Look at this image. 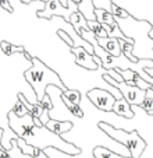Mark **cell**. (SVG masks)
<instances>
[{"label": "cell", "mask_w": 153, "mask_h": 158, "mask_svg": "<svg viewBox=\"0 0 153 158\" xmlns=\"http://www.w3.org/2000/svg\"><path fill=\"white\" fill-rule=\"evenodd\" d=\"M78 11V7L73 0H68V6L64 7L60 0H49L45 3V9L39 10L36 13L39 18H46V20H52L53 17H63L64 21L70 23V18L74 13Z\"/></svg>", "instance_id": "3"}, {"label": "cell", "mask_w": 153, "mask_h": 158, "mask_svg": "<svg viewBox=\"0 0 153 158\" xmlns=\"http://www.w3.org/2000/svg\"><path fill=\"white\" fill-rule=\"evenodd\" d=\"M45 127H46L47 130H50L52 133L63 136L64 133L70 131L71 129L74 127V123L68 122V120H65V122H60V120H56V119H50L49 122L45 125Z\"/></svg>", "instance_id": "11"}, {"label": "cell", "mask_w": 153, "mask_h": 158, "mask_svg": "<svg viewBox=\"0 0 153 158\" xmlns=\"http://www.w3.org/2000/svg\"><path fill=\"white\" fill-rule=\"evenodd\" d=\"M103 78L107 84H110L112 87H114L116 89H118V91L123 94V98L125 99L131 106H141L143 99L146 98V91L138 88V87L128 85L125 81H124V83H118V81H116L114 78L110 77L107 73L103 74Z\"/></svg>", "instance_id": "4"}, {"label": "cell", "mask_w": 153, "mask_h": 158, "mask_svg": "<svg viewBox=\"0 0 153 158\" xmlns=\"http://www.w3.org/2000/svg\"><path fill=\"white\" fill-rule=\"evenodd\" d=\"M0 48H2V51H3L4 55H7V56H13L14 53H18V52H25V49L22 48V46H15V45L10 44V42L7 41H2L0 42Z\"/></svg>", "instance_id": "17"}, {"label": "cell", "mask_w": 153, "mask_h": 158, "mask_svg": "<svg viewBox=\"0 0 153 158\" xmlns=\"http://www.w3.org/2000/svg\"><path fill=\"white\" fill-rule=\"evenodd\" d=\"M11 150H9V155H10V158H33V157H31V155H25V154H22L21 152V150L18 148V144H17V141H15V139L14 140H11Z\"/></svg>", "instance_id": "22"}, {"label": "cell", "mask_w": 153, "mask_h": 158, "mask_svg": "<svg viewBox=\"0 0 153 158\" xmlns=\"http://www.w3.org/2000/svg\"><path fill=\"white\" fill-rule=\"evenodd\" d=\"M11 110L14 112L15 115H17L18 118H22V116H25V115L28 114V109L25 108V105H24L22 102L20 101V99H18V101L14 104V106H13V109H11Z\"/></svg>", "instance_id": "24"}, {"label": "cell", "mask_w": 153, "mask_h": 158, "mask_svg": "<svg viewBox=\"0 0 153 158\" xmlns=\"http://www.w3.org/2000/svg\"><path fill=\"white\" fill-rule=\"evenodd\" d=\"M97 44H99L107 53L112 55V56L118 57L123 55L117 38H110V36H107V38H97Z\"/></svg>", "instance_id": "10"}, {"label": "cell", "mask_w": 153, "mask_h": 158, "mask_svg": "<svg viewBox=\"0 0 153 158\" xmlns=\"http://www.w3.org/2000/svg\"><path fill=\"white\" fill-rule=\"evenodd\" d=\"M71 53L74 55V59H75V63L81 67L86 70H96L99 69V66L95 63L93 60V55H91L85 48L80 46V48H70Z\"/></svg>", "instance_id": "7"}, {"label": "cell", "mask_w": 153, "mask_h": 158, "mask_svg": "<svg viewBox=\"0 0 153 158\" xmlns=\"http://www.w3.org/2000/svg\"><path fill=\"white\" fill-rule=\"evenodd\" d=\"M112 14L114 15V18H120V20H125V18H128L131 15L127 10L121 9V7H118L117 4H114V3H113V6H112Z\"/></svg>", "instance_id": "23"}, {"label": "cell", "mask_w": 153, "mask_h": 158, "mask_svg": "<svg viewBox=\"0 0 153 158\" xmlns=\"http://www.w3.org/2000/svg\"><path fill=\"white\" fill-rule=\"evenodd\" d=\"M18 99H20L24 105H25V108L28 109V114H29L33 119H39V120H41L42 115L45 114V109L42 108L41 104H31V102L28 101V99L25 98V97H24L21 93H18Z\"/></svg>", "instance_id": "13"}, {"label": "cell", "mask_w": 153, "mask_h": 158, "mask_svg": "<svg viewBox=\"0 0 153 158\" xmlns=\"http://www.w3.org/2000/svg\"><path fill=\"white\" fill-rule=\"evenodd\" d=\"M93 2L95 9H103L112 13V6H113V0H92Z\"/></svg>", "instance_id": "25"}, {"label": "cell", "mask_w": 153, "mask_h": 158, "mask_svg": "<svg viewBox=\"0 0 153 158\" xmlns=\"http://www.w3.org/2000/svg\"><path fill=\"white\" fill-rule=\"evenodd\" d=\"M118 44H120V48H121V52H123L124 56H127L128 59L131 60V62L136 63L138 62V57L134 56L132 51H134V44H130V42H127V41H123V39H118Z\"/></svg>", "instance_id": "16"}, {"label": "cell", "mask_w": 153, "mask_h": 158, "mask_svg": "<svg viewBox=\"0 0 153 158\" xmlns=\"http://www.w3.org/2000/svg\"><path fill=\"white\" fill-rule=\"evenodd\" d=\"M88 99L102 112H113V106L116 104V97L112 93L102 88H93L88 91Z\"/></svg>", "instance_id": "5"}, {"label": "cell", "mask_w": 153, "mask_h": 158, "mask_svg": "<svg viewBox=\"0 0 153 158\" xmlns=\"http://www.w3.org/2000/svg\"><path fill=\"white\" fill-rule=\"evenodd\" d=\"M61 94H63V97H65L70 102H73V104H75V105H80L81 93L78 89H65L64 93H61Z\"/></svg>", "instance_id": "21"}, {"label": "cell", "mask_w": 153, "mask_h": 158, "mask_svg": "<svg viewBox=\"0 0 153 158\" xmlns=\"http://www.w3.org/2000/svg\"><path fill=\"white\" fill-rule=\"evenodd\" d=\"M113 112L117 114L118 116H123V118H127V119H131L134 116V110H132V106H131L128 102L125 101L124 98L121 99H117L113 106Z\"/></svg>", "instance_id": "12"}, {"label": "cell", "mask_w": 153, "mask_h": 158, "mask_svg": "<svg viewBox=\"0 0 153 158\" xmlns=\"http://www.w3.org/2000/svg\"><path fill=\"white\" fill-rule=\"evenodd\" d=\"M21 3H24V4H29L31 2H33V0H20Z\"/></svg>", "instance_id": "33"}, {"label": "cell", "mask_w": 153, "mask_h": 158, "mask_svg": "<svg viewBox=\"0 0 153 158\" xmlns=\"http://www.w3.org/2000/svg\"><path fill=\"white\" fill-rule=\"evenodd\" d=\"M15 141H17L18 148L21 150V152H22V154L31 155V157H35L36 147H33V146H31V144H28L22 137H17V139H15Z\"/></svg>", "instance_id": "19"}, {"label": "cell", "mask_w": 153, "mask_h": 158, "mask_svg": "<svg viewBox=\"0 0 153 158\" xmlns=\"http://www.w3.org/2000/svg\"><path fill=\"white\" fill-rule=\"evenodd\" d=\"M93 157L95 158H131V157H123L118 152L109 150L103 146H96L93 150Z\"/></svg>", "instance_id": "15"}, {"label": "cell", "mask_w": 153, "mask_h": 158, "mask_svg": "<svg viewBox=\"0 0 153 158\" xmlns=\"http://www.w3.org/2000/svg\"><path fill=\"white\" fill-rule=\"evenodd\" d=\"M3 133H4V129L0 127V143H2V139H3Z\"/></svg>", "instance_id": "32"}, {"label": "cell", "mask_w": 153, "mask_h": 158, "mask_svg": "<svg viewBox=\"0 0 153 158\" xmlns=\"http://www.w3.org/2000/svg\"><path fill=\"white\" fill-rule=\"evenodd\" d=\"M78 7V11L85 17L86 21H96V15H95V6L92 0H73ZM60 3L64 7L68 6V0H60Z\"/></svg>", "instance_id": "9"}, {"label": "cell", "mask_w": 153, "mask_h": 158, "mask_svg": "<svg viewBox=\"0 0 153 158\" xmlns=\"http://www.w3.org/2000/svg\"><path fill=\"white\" fill-rule=\"evenodd\" d=\"M39 104H41V105H42V108H43V109L46 110V112H49V114L52 112V109H53V102H52V98H50V97L47 95V94L45 95V98L42 99V101L39 102Z\"/></svg>", "instance_id": "28"}, {"label": "cell", "mask_w": 153, "mask_h": 158, "mask_svg": "<svg viewBox=\"0 0 153 158\" xmlns=\"http://www.w3.org/2000/svg\"><path fill=\"white\" fill-rule=\"evenodd\" d=\"M63 93V91H61ZM61 99L64 101V104H65V106L68 108V110H70L71 114L74 115V116H76V118H84V110L80 108V105H75V104H73V102H70L65 97H63V94H61Z\"/></svg>", "instance_id": "20"}, {"label": "cell", "mask_w": 153, "mask_h": 158, "mask_svg": "<svg viewBox=\"0 0 153 158\" xmlns=\"http://www.w3.org/2000/svg\"><path fill=\"white\" fill-rule=\"evenodd\" d=\"M106 73H107V74H109V76H110V77H112V78H114L116 81H118V83H124V78H123V76H121L120 73H118V72H117V70H116V69L107 70Z\"/></svg>", "instance_id": "29"}, {"label": "cell", "mask_w": 153, "mask_h": 158, "mask_svg": "<svg viewBox=\"0 0 153 158\" xmlns=\"http://www.w3.org/2000/svg\"><path fill=\"white\" fill-rule=\"evenodd\" d=\"M147 35H149V38L153 41V25H152V28H150V31H149V34H147Z\"/></svg>", "instance_id": "31"}, {"label": "cell", "mask_w": 153, "mask_h": 158, "mask_svg": "<svg viewBox=\"0 0 153 158\" xmlns=\"http://www.w3.org/2000/svg\"><path fill=\"white\" fill-rule=\"evenodd\" d=\"M139 108H141L142 110H145V112H147V114H150V112L153 110V98L146 95V98L143 99V102L141 104Z\"/></svg>", "instance_id": "26"}, {"label": "cell", "mask_w": 153, "mask_h": 158, "mask_svg": "<svg viewBox=\"0 0 153 158\" xmlns=\"http://www.w3.org/2000/svg\"><path fill=\"white\" fill-rule=\"evenodd\" d=\"M97 127L100 130H103L104 133L112 137L114 141H117L118 144H123L131 154V158H139L141 154L143 152L146 143L145 140L138 134V131H125L123 129H117L114 126L109 125L106 122H100L97 125Z\"/></svg>", "instance_id": "2"}, {"label": "cell", "mask_w": 153, "mask_h": 158, "mask_svg": "<svg viewBox=\"0 0 153 158\" xmlns=\"http://www.w3.org/2000/svg\"><path fill=\"white\" fill-rule=\"evenodd\" d=\"M0 6H2V9H4L6 11H9V13H13V11H14L9 0H0Z\"/></svg>", "instance_id": "30"}, {"label": "cell", "mask_w": 153, "mask_h": 158, "mask_svg": "<svg viewBox=\"0 0 153 158\" xmlns=\"http://www.w3.org/2000/svg\"><path fill=\"white\" fill-rule=\"evenodd\" d=\"M116 70H117V72L123 76L124 81H125L128 85L138 87V88L143 89V91H147V89L152 88V84L146 83V81L142 78V76L138 74V73L132 72V70H118V69H116Z\"/></svg>", "instance_id": "8"}, {"label": "cell", "mask_w": 153, "mask_h": 158, "mask_svg": "<svg viewBox=\"0 0 153 158\" xmlns=\"http://www.w3.org/2000/svg\"><path fill=\"white\" fill-rule=\"evenodd\" d=\"M32 67L24 73V77L27 80V83H29V85L32 87V89L35 91L36 95V102H41L46 95V88L49 85H54L57 88H60L64 93L65 89H68L67 87L63 84V80L60 78V76L57 74L54 70H52L50 67H47L41 59L32 56Z\"/></svg>", "instance_id": "1"}, {"label": "cell", "mask_w": 153, "mask_h": 158, "mask_svg": "<svg viewBox=\"0 0 153 158\" xmlns=\"http://www.w3.org/2000/svg\"><path fill=\"white\" fill-rule=\"evenodd\" d=\"M149 115H152V116H153V110H152V112H150V114Z\"/></svg>", "instance_id": "35"}, {"label": "cell", "mask_w": 153, "mask_h": 158, "mask_svg": "<svg viewBox=\"0 0 153 158\" xmlns=\"http://www.w3.org/2000/svg\"><path fill=\"white\" fill-rule=\"evenodd\" d=\"M95 15H96V21L99 24H107L110 25L112 28H114L117 25V21H116L114 15L112 14L110 11L107 10H103V9H95Z\"/></svg>", "instance_id": "14"}, {"label": "cell", "mask_w": 153, "mask_h": 158, "mask_svg": "<svg viewBox=\"0 0 153 158\" xmlns=\"http://www.w3.org/2000/svg\"><path fill=\"white\" fill-rule=\"evenodd\" d=\"M86 24H88V28L91 32H93L96 35V38H107L109 34L103 30L102 24H99L97 21H86Z\"/></svg>", "instance_id": "18"}, {"label": "cell", "mask_w": 153, "mask_h": 158, "mask_svg": "<svg viewBox=\"0 0 153 158\" xmlns=\"http://www.w3.org/2000/svg\"><path fill=\"white\" fill-rule=\"evenodd\" d=\"M39 2H43V3H46V2H49V0H39Z\"/></svg>", "instance_id": "34"}, {"label": "cell", "mask_w": 153, "mask_h": 158, "mask_svg": "<svg viewBox=\"0 0 153 158\" xmlns=\"http://www.w3.org/2000/svg\"><path fill=\"white\" fill-rule=\"evenodd\" d=\"M7 120H9V127L17 134L18 137H24V134H27L28 131H31L35 127L33 118L29 114H27L22 118H18L13 110H10L7 114Z\"/></svg>", "instance_id": "6"}, {"label": "cell", "mask_w": 153, "mask_h": 158, "mask_svg": "<svg viewBox=\"0 0 153 158\" xmlns=\"http://www.w3.org/2000/svg\"><path fill=\"white\" fill-rule=\"evenodd\" d=\"M57 35H59V38H61L63 41L65 42V44L70 46V48H74L75 46V44H74V41H73V38L70 36V34H67L65 31H63V30H59L57 31Z\"/></svg>", "instance_id": "27"}]
</instances>
